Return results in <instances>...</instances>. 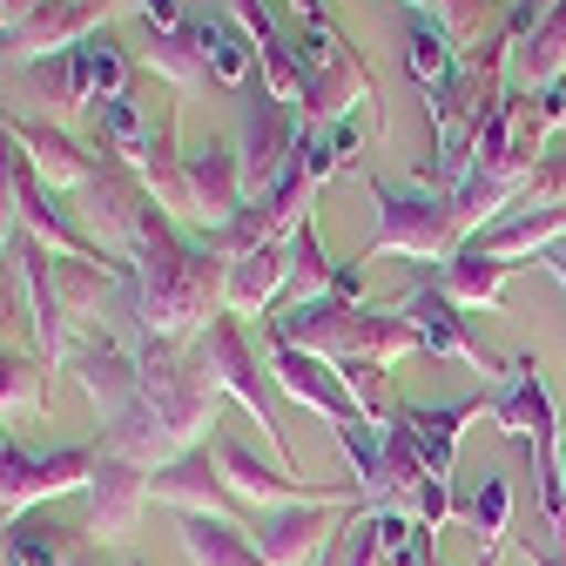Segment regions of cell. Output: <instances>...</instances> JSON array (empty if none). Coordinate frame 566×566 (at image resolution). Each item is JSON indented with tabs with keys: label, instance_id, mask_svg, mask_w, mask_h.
<instances>
[{
	"label": "cell",
	"instance_id": "6da1fadb",
	"mask_svg": "<svg viewBox=\"0 0 566 566\" xmlns=\"http://www.w3.org/2000/svg\"><path fill=\"white\" fill-rule=\"evenodd\" d=\"M209 424H217V378L202 371V358H176V344H149L142 350V398L108 432V452L142 472H163L169 459L196 452Z\"/></svg>",
	"mask_w": 566,
	"mask_h": 566
},
{
	"label": "cell",
	"instance_id": "7a4b0ae2",
	"mask_svg": "<svg viewBox=\"0 0 566 566\" xmlns=\"http://www.w3.org/2000/svg\"><path fill=\"white\" fill-rule=\"evenodd\" d=\"M223 256H209L202 243H176L169 230L156 243H142V256L128 263V297H135V324L149 344H182L196 331H209V317H223Z\"/></svg>",
	"mask_w": 566,
	"mask_h": 566
},
{
	"label": "cell",
	"instance_id": "3957f363",
	"mask_svg": "<svg viewBox=\"0 0 566 566\" xmlns=\"http://www.w3.org/2000/svg\"><path fill=\"white\" fill-rule=\"evenodd\" d=\"M378 196V237L365 256H418V263H452L465 250V223L452 196H411V189H385L371 182Z\"/></svg>",
	"mask_w": 566,
	"mask_h": 566
},
{
	"label": "cell",
	"instance_id": "277c9868",
	"mask_svg": "<svg viewBox=\"0 0 566 566\" xmlns=\"http://www.w3.org/2000/svg\"><path fill=\"white\" fill-rule=\"evenodd\" d=\"M297 61H304V102H297L304 128L350 122V108L371 95V67L350 54L324 21H304V48H297ZM371 102H378V95H371Z\"/></svg>",
	"mask_w": 566,
	"mask_h": 566
},
{
	"label": "cell",
	"instance_id": "5b68a950",
	"mask_svg": "<svg viewBox=\"0 0 566 566\" xmlns=\"http://www.w3.org/2000/svg\"><path fill=\"white\" fill-rule=\"evenodd\" d=\"M297 149H304V115L263 88V102H250V115H243V156H237L243 196L263 202V196L276 189V176L297 163Z\"/></svg>",
	"mask_w": 566,
	"mask_h": 566
},
{
	"label": "cell",
	"instance_id": "8992f818",
	"mask_svg": "<svg viewBox=\"0 0 566 566\" xmlns=\"http://www.w3.org/2000/svg\"><path fill=\"white\" fill-rule=\"evenodd\" d=\"M67 371L82 378V391L95 398V411H102L108 432H115V424L135 411V398H142V358H128V350H122L108 331L67 344Z\"/></svg>",
	"mask_w": 566,
	"mask_h": 566
},
{
	"label": "cell",
	"instance_id": "52a82bcc",
	"mask_svg": "<svg viewBox=\"0 0 566 566\" xmlns=\"http://www.w3.org/2000/svg\"><path fill=\"white\" fill-rule=\"evenodd\" d=\"M196 358H202V371L217 378V391H237L256 418H263V439L283 452V432H276V418H270V391H263V371H256V358H250V344H243V331H237V317L223 311V317H209V331L196 337Z\"/></svg>",
	"mask_w": 566,
	"mask_h": 566
},
{
	"label": "cell",
	"instance_id": "ba28073f",
	"mask_svg": "<svg viewBox=\"0 0 566 566\" xmlns=\"http://www.w3.org/2000/svg\"><path fill=\"white\" fill-rule=\"evenodd\" d=\"M358 520V506L331 513V500H311V506H276L263 513V526L250 533L263 566H311L317 553H331V526H350Z\"/></svg>",
	"mask_w": 566,
	"mask_h": 566
},
{
	"label": "cell",
	"instance_id": "9c48e42d",
	"mask_svg": "<svg viewBox=\"0 0 566 566\" xmlns=\"http://www.w3.org/2000/svg\"><path fill=\"white\" fill-rule=\"evenodd\" d=\"M270 365H276V385L291 391L297 405L324 411L337 432H350V424H371V418L358 411V398L344 391V371H337L331 358H317V350H291V344H270Z\"/></svg>",
	"mask_w": 566,
	"mask_h": 566
},
{
	"label": "cell",
	"instance_id": "30bf717a",
	"mask_svg": "<svg viewBox=\"0 0 566 566\" xmlns=\"http://www.w3.org/2000/svg\"><path fill=\"white\" fill-rule=\"evenodd\" d=\"M217 472H223V485L237 492L243 506H263V513H276V506H311V500H331V492H317L311 479H291V465H263L243 439H217Z\"/></svg>",
	"mask_w": 566,
	"mask_h": 566
},
{
	"label": "cell",
	"instance_id": "8fae6325",
	"mask_svg": "<svg viewBox=\"0 0 566 566\" xmlns=\"http://www.w3.org/2000/svg\"><path fill=\"white\" fill-rule=\"evenodd\" d=\"M149 500H163V506H176L182 520H196V513H209V520H230L243 500L223 485V472H217V452H182V459H169L163 472H149Z\"/></svg>",
	"mask_w": 566,
	"mask_h": 566
},
{
	"label": "cell",
	"instance_id": "7c38bea8",
	"mask_svg": "<svg viewBox=\"0 0 566 566\" xmlns=\"http://www.w3.org/2000/svg\"><path fill=\"white\" fill-rule=\"evenodd\" d=\"M398 311L411 317V331H418L424 350H439V358H465V365H479V371H492V378H506V365L465 331V317H459V304H452L446 291H424V283H418V291H405Z\"/></svg>",
	"mask_w": 566,
	"mask_h": 566
},
{
	"label": "cell",
	"instance_id": "4fadbf2b",
	"mask_svg": "<svg viewBox=\"0 0 566 566\" xmlns=\"http://www.w3.org/2000/svg\"><path fill=\"white\" fill-rule=\"evenodd\" d=\"M88 506H95V539L128 546L135 526H142V506H149V472L115 459V452H102V465L88 479Z\"/></svg>",
	"mask_w": 566,
	"mask_h": 566
},
{
	"label": "cell",
	"instance_id": "5bb4252c",
	"mask_svg": "<svg viewBox=\"0 0 566 566\" xmlns=\"http://www.w3.org/2000/svg\"><path fill=\"white\" fill-rule=\"evenodd\" d=\"M182 169H189V223H202L209 237L230 230L243 209H250V196H243V169H237L230 149H217V142H209V149L189 156Z\"/></svg>",
	"mask_w": 566,
	"mask_h": 566
},
{
	"label": "cell",
	"instance_id": "9a60e30c",
	"mask_svg": "<svg viewBox=\"0 0 566 566\" xmlns=\"http://www.w3.org/2000/svg\"><path fill=\"white\" fill-rule=\"evenodd\" d=\"M485 411H492V424H500L506 439H559V418H553V398H546V378H539V365L533 358H513L506 365V385L485 398Z\"/></svg>",
	"mask_w": 566,
	"mask_h": 566
},
{
	"label": "cell",
	"instance_id": "2e32d148",
	"mask_svg": "<svg viewBox=\"0 0 566 566\" xmlns=\"http://www.w3.org/2000/svg\"><path fill=\"white\" fill-rule=\"evenodd\" d=\"M0 128H8L14 135V149H21V163L34 169V182L41 189H88L102 169L75 149V142H67L61 128H48V122H28V115H8V122H0Z\"/></svg>",
	"mask_w": 566,
	"mask_h": 566
},
{
	"label": "cell",
	"instance_id": "e0dca14e",
	"mask_svg": "<svg viewBox=\"0 0 566 566\" xmlns=\"http://www.w3.org/2000/svg\"><path fill=\"white\" fill-rule=\"evenodd\" d=\"M108 14V0H41V8L14 28V54H75L82 41H95V21Z\"/></svg>",
	"mask_w": 566,
	"mask_h": 566
},
{
	"label": "cell",
	"instance_id": "ac0fdd59",
	"mask_svg": "<svg viewBox=\"0 0 566 566\" xmlns=\"http://www.w3.org/2000/svg\"><path fill=\"white\" fill-rule=\"evenodd\" d=\"M283 291H291V243H256V250L230 256V270H223V311L230 317H256Z\"/></svg>",
	"mask_w": 566,
	"mask_h": 566
},
{
	"label": "cell",
	"instance_id": "d6986e66",
	"mask_svg": "<svg viewBox=\"0 0 566 566\" xmlns=\"http://www.w3.org/2000/svg\"><path fill=\"white\" fill-rule=\"evenodd\" d=\"M513 82L526 95H553L566 82V0H553V14L526 41H513Z\"/></svg>",
	"mask_w": 566,
	"mask_h": 566
},
{
	"label": "cell",
	"instance_id": "ffe728a7",
	"mask_svg": "<svg viewBox=\"0 0 566 566\" xmlns=\"http://www.w3.org/2000/svg\"><path fill=\"white\" fill-rule=\"evenodd\" d=\"M479 250H492V256H546V250H559L566 243V202H546V209H520V217H506V223H492L485 237H472Z\"/></svg>",
	"mask_w": 566,
	"mask_h": 566
},
{
	"label": "cell",
	"instance_id": "44dd1931",
	"mask_svg": "<svg viewBox=\"0 0 566 566\" xmlns=\"http://www.w3.org/2000/svg\"><path fill=\"white\" fill-rule=\"evenodd\" d=\"M485 405L472 398V405H432V411H405L398 424L411 432V446L424 452V465H432V479H452V452H459V432L479 418Z\"/></svg>",
	"mask_w": 566,
	"mask_h": 566
},
{
	"label": "cell",
	"instance_id": "7402d4cb",
	"mask_svg": "<svg viewBox=\"0 0 566 566\" xmlns=\"http://www.w3.org/2000/svg\"><path fill=\"white\" fill-rule=\"evenodd\" d=\"M398 54H405V75H411L424 95H439V88L459 75V48H452V34H446L432 14H411V21H405V48H398Z\"/></svg>",
	"mask_w": 566,
	"mask_h": 566
},
{
	"label": "cell",
	"instance_id": "603a6c76",
	"mask_svg": "<svg viewBox=\"0 0 566 566\" xmlns=\"http://www.w3.org/2000/svg\"><path fill=\"white\" fill-rule=\"evenodd\" d=\"M506 276H513V263L506 256H492V250H479V243H465L452 263H446V276H439V291L452 297V304H479V311H492L506 297Z\"/></svg>",
	"mask_w": 566,
	"mask_h": 566
},
{
	"label": "cell",
	"instance_id": "cb8c5ba5",
	"mask_svg": "<svg viewBox=\"0 0 566 566\" xmlns=\"http://www.w3.org/2000/svg\"><path fill=\"white\" fill-rule=\"evenodd\" d=\"M189 41L209 67V82H223V88H243L250 82V67H256V48L237 21H189Z\"/></svg>",
	"mask_w": 566,
	"mask_h": 566
},
{
	"label": "cell",
	"instance_id": "d4e9b609",
	"mask_svg": "<svg viewBox=\"0 0 566 566\" xmlns=\"http://www.w3.org/2000/svg\"><path fill=\"white\" fill-rule=\"evenodd\" d=\"M182 553H189V566H263V553L243 526L209 520V513L182 520Z\"/></svg>",
	"mask_w": 566,
	"mask_h": 566
},
{
	"label": "cell",
	"instance_id": "484cf974",
	"mask_svg": "<svg viewBox=\"0 0 566 566\" xmlns=\"http://www.w3.org/2000/svg\"><path fill=\"white\" fill-rule=\"evenodd\" d=\"M108 291H115V270L102 263H88V256H54V297H61V317L67 324H82V317H95L102 304H108Z\"/></svg>",
	"mask_w": 566,
	"mask_h": 566
},
{
	"label": "cell",
	"instance_id": "4316f807",
	"mask_svg": "<svg viewBox=\"0 0 566 566\" xmlns=\"http://www.w3.org/2000/svg\"><path fill=\"white\" fill-rule=\"evenodd\" d=\"M75 82H82V102H115L128 95V61L115 41H82L75 48Z\"/></svg>",
	"mask_w": 566,
	"mask_h": 566
},
{
	"label": "cell",
	"instance_id": "83f0119b",
	"mask_svg": "<svg viewBox=\"0 0 566 566\" xmlns=\"http://www.w3.org/2000/svg\"><path fill=\"white\" fill-rule=\"evenodd\" d=\"M67 553H75V533L54 520H14L8 533V566H67Z\"/></svg>",
	"mask_w": 566,
	"mask_h": 566
},
{
	"label": "cell",
	"instance_id": "f1b7e54d",
	"mask_svg": "<svg viewBox=\"0 0 566 566\" xmlns=\"http://www.w3.org/2000/svg\"><path fill=\"white\" fill-rule=\"evenodd\" d=\"M465 520L479 533V566H492V553L506 539V520H513V485L506 479H479V500L465 506Z\"/></svg>",
	"mask_w": 566,
	"mask_h": 566
},
{
	"label": "cell",
	"instance_id": "f546056e",
	"mask_svg": "<svg viewBox=\"0 0 566 566\" xmlns=\"http://www.w3.org/2000/svg\"><path fill=\"white\" fill-rule=\"evenodd\" d=\"M149 67H156V75H169L176 88H202V82H209V67H202L189 28H182V34H156V41H149Z\"/></svg>",
	"mask_w": 566,
	"mask_h": 566
},
{
	"label": "cell",
	"instance_id": "4dcf8cb0",
	"mask_svg": "<svg viewBox=\"0 0 566 566\" xmlns=\"http://www.w3.org/2000/svg\"><path fill=\"white\" fill-rule=\"evenodd\" d=\"M337 270H331V256H324V243H317V230L304 223L297 237H291V291H304V297H324V283H331Z\"/></svg>",
	"mask_w": 566,
	"mask_h": 566
},
{
	"label": "cell",
	"instance_id": "1f68e13d",
	"mask_svg": "<svg viewBox=\"0 0 566 566\" xmlns=\"http://www.w3.org/2000/svg\"><path fill=\"white\" fill-rule=\"evenodd\" d=\"M102 128H108V142H115V156H128L135 169L149 163V135H142V115H135V102H128V95L102 102Z\"/></svg>",
	"mask_w": 566,
	"mask_h": 566
},
{
	"label": "cell",
	"instance_id": "d6a6232c",
	"mask_svg": "<svg viewBox=\"0 0 566 566\" xmlns=\"http://www.w3.org/2000/svg\"><path fill=\"white\" fill-rule=\"evenodd\" d=\"M479 8H485V0H439V14H432V21L459 41V34H472V28H479Z\"/></svg>",
	"mask_w": 566,
	"mask_h": 566
},
{
	"label": "cell",
	"instance_id": "836d02e7",
	"mask_svg": "<svg viewBox=\"0 0 566 566\" xmlns=\"http://www.w3.org/2000/svg\"><path fill=\"white\" fill-rule=\"evenodd\" d=\"M331 297H337V304L358 297V270H337V276H331Z\"/></svg>",
	"mask_w": 566,
	"mask_h": 566
},
{
	"label": "cell",
	"instance_id": "e575fe53",
	"mask_svg": "<svg viewBox=\"0 0 566 566\" xmlns=\"http://www.w3.org/2000/svg\"><path fill=\"white\" fill-rule=\"evenodd\" d=\"M526 566H566V553H559V546H533V539H526Z\"/></svg>",
	"mask_w": 566,
	"mask_h": 566
},
{
	"label": "cell",
	"instance_id": "d590c367",
	"mask_svg": "<svg viewBox=\"0 0 566 566\" xmlns=\"http://www.w3.org/2000/svg\"><path fill=\"white\" fill-rule=\"evenodd\" d=\"M291 8H297L304 21H324V8H317V0H291Z\"/></svg>",
	"mask_w": 566,
	"mask_h": 566
},
{
	"label": "cell",
	"instance_id": "8d00e7d4",
	"mask_svg": "<svg viewBox=\"0 0 566 566\" xmlns=\"http://www.w3.org/2000/svg\"><path fill=\"white\" fill-rule=\"evenodd\" d=\"M398 8H411V14H439V0H398Z\"/></svg>",
	"mask_w": 566,
	"mask_h": 566
},
{
	"label": "cell",
	"instance_id": "74e56055",
	"mask_svg": "<svg viewBox=\"0 0 566 566\" xmlns=\"http://www.w3.org/2000/svg\"><path fill=\"white\" fill-rule=\"evenodd\" d=\"M0 566H8V559H0Z\"/></svg>",
	"mask_w": 566,
	"mask_h": 566
},
{
	"label": "cell",
	"instance_id": "f35d334b",
	"mask_svg": "<svg viewBox=\"0 0 566 566\" xmlns=\"http://www.w3.org/2000/svg\"><path fill=\"white\" fill-rule=\"evenodd\" d=\"M432 566H439V559H432Z\"/></svg>",
	"mask_w": 566,
	"mask_h": 566
}]
</instances>
